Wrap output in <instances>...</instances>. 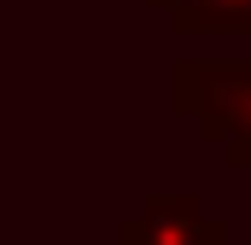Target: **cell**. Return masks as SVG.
I'll use <instances>...</instances> for the list:
<instances>
[{"mask_svg":"<svg viewBox=\"0 0 251 245\" xmlns=\"http://www.w3.org/2000/svg\"><path fill=\"white\" fill-rule=\"evenodd\" d=\"M222 146H228V164H246V170H251V105H246V117L228 128Z\"/></svg>","mask_w":251,"mask_h":245,"instance_id":"4","label":"cell"},{"mask_svg":"<svg viewBox=\"0 0 251 245\" xmlns=\"http://www.w3.org/2000/svg\"><path fill=\"white\" fill-rule=\"evenodd\" d=\"M123 245H222V228L193 198H158L123 228Z\"/></svg>","mask_w":251,"mask_h":245,"instance_id":"2","label":"cell"},{"mask_svg":"<svg viewBox=\"0 0 251 245\" xmlns=\"http://www.w3.org/2000/svg\"><path fill=\"white\" fill-rule=\"evenodd\" d=\"M176 105L193 111V122L210 140H228V128L251 105V64H181L176 70Z\"/></svg>","mask_w":251,"mask_h":245,"instance_id":"1","label":"cell"},{"mask_svg":"<svg viewBox=\"0 0 251 245\" xmlns=\"http://www.w3.org/2000/svg\"><path fill=\"white\" fill-rule=\"evenodd\" d=\"M176 24L193 35H228V29H251V0H181Z\"/></svg>","mask_w":251,"mask_h":245,"instance_id":"3","label":"cell"}]
</instances>
